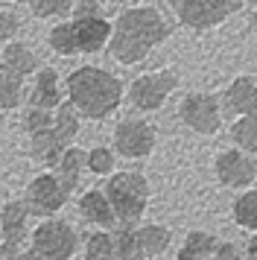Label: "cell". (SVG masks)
Instances as JSON below:
<instances>
[{
	"label": "cell",
	"mask_w": 257,
	"mask_h": 260,
	"mask_svg": "<svg viewBox=\"0 0 257 260\" xmlns=\"http://www.w3.org/2000/svg\"><path fill=\"white\" fill-rule=\"evenodd\" d=\"M170 32H173L170 21L155 6H132L117 18L108 50L120 64H138L149 56L152 47L170 38Z\"/></svg>",
	"instance_id": "cell-1"
},
{
	"label": "cell",
	"mask_w": 257,
	"mask_h": 260,
	"mask_svg": "<svg viewBox=\"0 0 257 260\" xmlns=\"http://www.w3.org/2000/svg\"><path fill=\"white\" fill-rule=\"evenodd\" d=\"M68 94L76 111H82L91 120H103L120 106L123 85L114 73L85 64V68H79L68 76Z\"/></svg>",
	"instance_id": "cell-2"
},
{
	"label": "cell",
	"mask_w": 257,
	"mask_h": 260,
	"mask_svg": "<svg viewBox=\"0 0 257 260\" xmlns=\"http://www.w3.org/2000/svg\"><path fill=\"white\" fill-rule=\"evenodd\" d=\"M105 199L111 202L114 216H120V222L132 228L138 222V216L146 208V181L138 173H120L108 181L105 187Z\"/></svg>",
	"instance_id": "cell-3"
},
{
	"label": "cell",
	"mask_w": 257,
	"mask_h": 260,
	"mask_svg": "<svg viewBox=\"0 0 257 260\" xmlns=\"http://www.w3.org/2000/svg\"><path fill=\"white\" fill-rule=\"evenodd\" d=\"M167 3L173 6L178 21L184 26H193V29L219 26L231 12H237L231 0H167Z\"/></svg>",
	"instance_id": "cell-4"
},
{
	"label": "cell",
	"mask_w": 257,
	"mask_h": 260,
	"mask_svg": "<svg viewBox=\"0 0 257 260\" xmlns=\"http://www.w3.org/2000/svg\"><path fill=\"white\" fill-rule=\"evenodd\" d=\"M175 85H178V76L173 71H158V73H146V76H138L132 88H128V96H132V103L143 111H155V108L161 106L167 96L175 91Z\"/></svg>",
	"instance_id": "cell-5"
},
{
	"label": "cell",
	"mask_w": 257,
	"mask_h": 260,
	"mask_svg": "<svg viewBox=\"0 0 257 260\" xmlns=\"http://www.w3.org/2000/svg\"><path fill=\"white\" fill-rule=\"evenodd\" d=\"M178 114L199 135H213L219 129V103L210 94H187L178 106Z\"/></svg>",
	"instance_id": "cell-6"
},
{
	"label": "cell",
	"mask_w": 257,
	"mask_h": 260,
	"mask_svg": "<svg viewBox=\"0 0 257 260\" xmlns=\"http://www.w3.org/2000/svg\"><path fill=\"white\" fill-rule=\"evenodd\" d=\"M76 248V234L65 222H44L35 231V251L44 260H68Z\"/></svg>",
	"instance_id": "cell-7"
},
{
	"label": "cell",
	"mask_w": 257,
	"mask_h": 260,
	"mask_svg": "<svg viewBox=\"0 0 257 260\" xmlns=\"http://www.w3.org/2000/svg\"><path fill=\"white\" fill-rule=\"evenodd\" d=\"M114 143H117V149H120V155H126V158H143L155 146V132L143 120H123L114 132Z\"/></svg>",
	"instance_id": "cell-8"
},
{
	"label": "cell",
	"mask_w": 257,
	"mask_h": 260,
	"mask_svg": "<svg viewBox=\"0 0 257 260\" xmlns=\"http://www.w3.org/2000/svg\"><path fill=\"white\" fill-rule=\"evenodd\" d=\"M111 29L114 26L100 18H73V32H76V47L79 53H97L111 41Z\"/></svg>",
	"instance_id": "cell-9"
},
{
	"label": "cell",
	"mask_w": 257,
	"mask_h": 260,
	"mask_svg": "<svg viewBox=\"0 0 257 260\" xmlns=\"http://www.w3.org/2000/svg\"><path fill=\"white\" fill-rule=\"evenodd\" d=\"M65 190H61V184H58L56 176H41L35 178L33 184H29V196H26V202H29V208H33L35 213H53L61 208V202H65Z\"/></svg>",
	"instance_id": "cell-10"
},
{
	"label": "cell",
	"mask_w": 257,
	"mask_h": 260,
	"mask_svg": "<svg viewBox=\"0 0 257 260\" xmlns=\"http://www.w3.org/2000/svg\"><path fill=\"white\" fill-rule=\"evenodd\" d=\"M216 176H219V181L231 184V187H245L254 178V164L237 149H228L216 158Z\"/></svg>",
	"instance_id": "cell-11"
},
{
	"label": "cell",
	"mask_w": 257,
	"mask_h": 260,
	"mask_svg": "<svg viewBox=\"0 0 257 260\" xmlns=\"http://www.w3.org/2000/svg\"><path fill=\"white\" fill-rule=\"evenodd\" d=\"M23 234H26V208L21 202H9L3 208V246H0V251L6 257H15Z\"/></svg>",
	"instance_id": "cell-12"
},
{
	"label": "cell",
	"mask_w": 257,
	"mask_h": 260,
	"mask_svg": "<svg viewBox=\"0 0 257 260\" xmlns=\"http://www.w3.org/2000/svg\"><path fill=\"white\" fill-rule=\"evenodd\" d=\"M257 106V82L251 76H237L231 85H228V91H225V108L231 111V114H243L248 117Z\"/></svg>",
	"instance_id": "cell-13"
},
{
	"label": "cell",
	"mask_w": 257,
	"mask_h": 260,
	"mask_svg": "<svg viewBox=\"0 0 257 260\" xmlns=\"http://www.w3.org/2000/svg\"><path fill=\"white\" fill-rule=\"evenodd\" d=\"M33 108H50L61 106V94H58V73L53 68H44V71L38 73V79H35V88H33Z\"/></svg>",
	"instance_id": "cell-14"
},
{
	"label": "cell",
	"mask_w": 257,
	"mask_h": 260,
	"mask_svg": "<svg viewBox=\"0 0 257 260\" xmlns=\"http://www.w3.org/2000/svg\"><path fill=\"white\" fill-rule=\"evenodd\" d=\"M82 167H88V155L82 152V149H65L61 152V158H58V164H56V173H58V184H61L65 193L76 187Z\"/></svg>",
	"instance_id": "cell-15"
},
{
	"label": "cell",
	"mask_w": 257,
	"mask_h": 260,
	"mask_svg": "<svg viewBox=\"0 0 257 260\" xmlns=\"http://www.w3.org/2000/svg\"><path fill=\"white\" fill-rule=\"evenodd\" d=\"M61 152H65V143H61V138L53 132V126L33 135V155L35 158H41L47 164H58Z\"/></svg>",
	"instance_id": "cell-16"
},
{
	"label": "cell",
	"mask_w": 257,
	"mask_h": 260,
	"mask_svg": "<svg viewBox=\"0 0 257 260\" xmlns=\"http://www.w3.org/2000/svg\"><path fill=\"white\" fill-rule=\"evenodd\" d=\"M3 68H9L18 76H26V73H33L38 68V59L26 44H9L3 50Z\"/></svg>",
	"instance_id": "cell-17"
},
{
	"label": "cell",
	"mask_w": 257,
	"mask_h": 260,
	"mask_svg": "<svg viewBox=\"0 0 257 260\" xmlns=\"http://www.w3.org/2000/svg\"><path fill=\"white\" fill-rule=\"evenodd\" d=\"M82 216L85 219H91L97 225H114V211H111V202L105 199L103 193H88V196H82Z\"/></svg>",
	"instance_id": "cell-18"
},
{
	"label": "cell",
	"mask_w": 257,
	"mask_h": 260,
	"mask_svg": "<svg viewBox=\"0 0 257 260\" xmlns=\"http://www.w3.org/2000/svg\"><path fill=\"white\" fill-rule=\"evenodd\" d=\"M23 94V76L12 73L9 68L0 64V111H9L21 103Z\"/></svg>",
	"instance_id": "cell-19"
},
{
	"label": "cell",
	"mask_w": 257,
	"mask_h": 260,
	"mask_svg": "<svg viewBox=\"0 0 257 260\" xmlns=\"http://www.w3.org/2000/svg\"><path fill=\"white\" fill-rule=\"evenodd\" d=\"M138 237V248L143 257H149V254H158L164 248L170 246V231L167 228H158V225H146V228H140L135 231Z\"/></svg>",
	"instance_id": "cell-20"
},
{
	"label": "cell",
	"mask_w": 257,
	"mask_h": 260,
	"mask_svg": "<svg viewBox=\"0 0 257 260\" xmlns=\"http://www.w3.org/2000/svg\"><path fill=\"white\" fill-rule=\"evenodd\" d=\"M79 129V120H76V108L73 103H65V106H58V114L53 117V132H56L61 143L73 141V135Z\"/></svg>",
	"instance_id": "cell-21"
},
{
	"label": "cell",
	"mask_w": 257,
	"mask_h": 260,
	"mask_svg": "<svg viewBox=\"0 0 257 260\" xmlns=\"http://www.w3.org/2000/svg\"><path fill=\"white\" fill-rule=\"evenodd\" d=\"M213 237L208 234H190L187 237L184 248H181V254H178V260H208L210 254H213Z\"/></svg>",
	"instance_id": "cell-22"
},
{
	"label": "cell",
	"mask_w": 257,
	"mask_h": 260,
	"mask_svg": "<svg viewBox=\"0 0 257 260\" xmlns=\"http://www.w3.org/2000/svg\"><path fill=\"white\" fill-rule=\"evenodd\" d=\"M50 47L56 50L58 56H73V53H79V47H76V32H73V21H70V24L53 26V32H50Z\"/></svg>",
	"instance_id": "cell-23"
},
{
	"label": "cell",
	"mask_w": 257,
	"mask_h": 260,
	"mask_svg": "<svg viewBox=\"0 0 257 260\" xmlns=\"http://www.w3.org/2000/svg\"><path fill=\"white\" fill-rule=\"evenodd\" d=\"M114 254H120V260H143L138 248V237H135V228H120L114 234Z\"/></svg>",
	"instance_id": "cell-24"
},
{
	"label": "cell",
	"mask_w": 257,
	"mask_h": 260,
	"mask_svg": "<svg viewBox=\"0 0 257 260\" xmlns=\"http://www.w3.org/2000/svg\"><path fill=\"white\" fill-rule=\"evenodd\" d=\"M234 141L240 143L243 149H248V152H257V120L251 117H243V120H237L234 123Z\"/></svg>",
	"instance_id": "cell-25"
},
{
	"label": "cell",
	"mask_w": 257,
	"mask_h": 260,
	"mask_svg": "<svg viewBox=\"0 0 257 260\" xmlns=\"http://www.w3.org/2000/svg\"><path fill=\"white\" fill-rule=\"evenodd\" d=\"M234 216H237L240 225L257 231V193H245L243 199L234 205Z\"/></svg>",
	"instance_id": "cell-26"
},
{
	"label": "cell",
	"mask_w": 257,
	"mask_h": 260,
	"mask_svg": "<svg viewBox=\"0 0 257 260\" xmlns=\"http://www.w3.org/2000/svg\"><path fill=\"white\" fill-rule=\"evenodd\" d=\"M29 9L38 18H56L70 12V0H29Z\"/></svg>",
	"instance_id": "cell-27"
},
{
	"label": "cell",
	"mask_w": 257,
	"mask_h": 260,
	"mask_svg": "<svg viewBox=\"0 0 257 260\" xmlns=\"http://www.w3.org/2000/svg\"><path fill=\"white\" fill-rule=\"evenodd\" d=\"M114 254V237L111 234H93L88 240V257L91 260H105Z\"/></svg>",
	"instance_id": "cell-28"
},
{
	"label": "cell",
	"mask_w": 257,
	"mask_h": 260,
	"mask_svg": "<svg viewBox=\"0 0 257 260\" xmlns=\"http://www.w3.org/2000/svg\"><path fill=\"white\" fill-rule=\"evenodd\" d=\"M53 126V117H50V111H44V108H33L29 114H26V129H29V135H35V132H44Z\"/></svg>",
	"instance_id": "cell-29"
},
{
	"label": "cell",
	"mask_w": 257,
	"mask_h": 260,
	"mask_svg": "<svg viewBox=\"0 0 257 260\" xmlns=\"http://www.w3.org/2000/svg\"><path fill=\"white\" fill-rule=\"evenodd\" d=\"M88 167H91L93 173H108L111 167H114V158H111V152L108 149H93V152H88Z\"/></svg>",
	"instance_id": "cell-30"
},
{
	"label": "cell",
	"mask_w": 257,
	"mask_h": 260,
	"mask_svg": "<svg viewBox=\"0 0 257 260\" xmlns=\"http://www.w3.org/2000/svg\"><path fill=\"white\" fill-rule=\"evenodd\" d=\"M18 32V18L12 12H0V41H6Z\"/></svg>",
	"instance_id": "cell-31"
},
{
	"label": "cell",
	"mask_w": 257,
	"mask_h": 260,
	"mask_svg": "<svg viewBox=\"0 0 257 260\" xmlns=\"http://www.w3.org/2000/svg\"><path fill=\"white\" fill-rule=\"evenodd\" d=\"M73 18H100V3L97 0H82L73 9Z\"/></svg>",
	"instance_id": "cell-32"
},
{
	"label": "cell",
	"mask_w": 257,
	"mask_h": 260,
	"mask_svg": "<svg viewBox=\"0 0 257 260\" xmlns=\"http://www.w3.org/2000/svg\"><path fill=\"white\" fill-rule=\"evenodd\" d=\"M248 260H257V237H251L248 243Z\"/></svg>",
	"instance_id": "cell-33"
},
{
	"label": "cell",
	"mask_w": 257,
	"mask_h": 260,
	"mask_svg": "<svg viewBox=\"0 0 257 260\" xmlns=\"http://www.w3.org/2000/svg\"><path fill=\"white\" fill-rule=\"evenodd\" d=\"M18 260H44V257H41V254H38V251L33 248V251H26V254H21Z\"/></svg>",
	"instance_id": "cell-34"
},
{
	"label": "cell",
	"mask_w": 257,
	"mask_h": 260,
	"mask_svg": "<svg viewBox=\"0 0 257 260\" xmlns=\"http://www.w3.org/2000/svg\"><path fill=\"white\" fill-rule=\"evenodd\" d=\"M251 26H254V29H257V9H254V12H251Z\"/></svg>",
	"instance_id": "cell-35"
},
{
	"label": "cell",
	"mask_w": 257,
	"mask_h": 260,
	"mask_svg": "<svg viewBox=\"0 0 257 260\" xmlns=\"http://www.w3.org/2000/svg\"><path fill=\"white\" fill-rule=\"evenodd\" d=\"M248 117H251V120H257V106H254V111H251V114H248Z\"/></svg>",
	"instance_id": "cell-36"
},
{
	"label": "cell",
	"mask_w": 257,
	"mask_h": 260,
	"mask_svg": "<svg viewBox=\"0 0 257 260\" xmlns=\"http://www.w3.org/2000/svg\"><path fill=\"white\" fill-rule=\"evenodd\" d=\"M0 260H6V254H3V251H0Z\"/></svg>",
	"instance_id": "cell-37"
},
{
	"label": "cell",
	"mask_w": 257,
	"mask_h": 260,
	"mask_svg": "<svg viewBox=\"0 0 257 260\" xmlns=\"http://www.w3.org/2000/svg\"><path fill=\"white\" fill-rule=\"evenodd\" d=\"M0 199H3V190H0Z\"/></svg>",
	"instance_id": "cell-38"
},
{
	"label": "cell",
	"mask_w": 257,
	"mask_h": 260,
	"mask_svg": "<svg viewBox=\"0 0 257 260\" xmlns=\"http://www.w3.org/2000/svg\"><path fill=\"white\" fill-rule=\"evenodd\" d=\"M251 3H257V0H251Z\"/></svg>",
	"instance_id": "cell-39"
},
{
	"label": "cell",
	"mask_w": 257,
	"mask_h": 260,
	"mask_svg": "<svg viewBox=\"0 0 257 260\" xmlns=\"http://www.w3.org/2000/svg\"><path fill=\"white\" fill-rule=\"evenodd\" d=\"M105 260H111V257H105Z\"/></svg>",
	"instance_id": "cell-40"
}]
</instances>
